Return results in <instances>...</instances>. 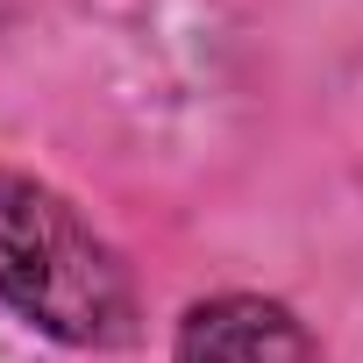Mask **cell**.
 Segmentation results:
<instances>
[{"mask_svg": "<svg viewBox=\"0 0 363 363\" xmlns=\"http://www.w3.org/2000/svg\"><path fill=\"white\" fill-rule=\"evenodd\" d=\"M178 363H320V349L278 299L221 292L178 320Z\"/></svg>", "mask_w": 363, "mask_h": 363, "instance_id": "7a4b0ae2", "label": "cell"}, {"mask_svg": "<svg viewBox=\"0 0 363 363\" xmlns=\"http://www.w3.org/2000/svg\"><path fill=\"white\" fill-rule=\"evenodd\" d=\"M0 299L29 328L79 349H114L135 335V292L121 257L50 186L8 164H0Z\"/></svg>", "mask_w": 363, "mask_h": 363, "instance_id": "6da1fadb", "label": "cell"}]
</instances>
